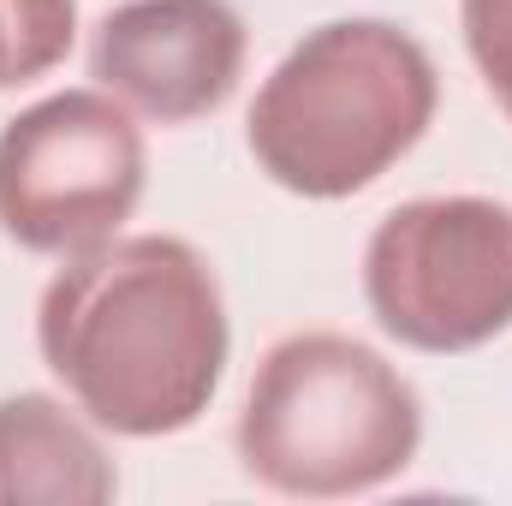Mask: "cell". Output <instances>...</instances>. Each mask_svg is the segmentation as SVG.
Instances as JSON below:
<instances>
[{
  "label": "cell",
  "mask_w": 512,
  "mask_h": 506,
  "mask_svg": "<svg viewBox=\"0 0 512 506\" xmlns=\"http://www.w3.org/2000/svg\"><path fill=\"white\" fill-rule=\"evenodd\" d=\"M36 352L66 399L120 441L191 429L227 376L233 322L209 256L173 233H114L66 256L36 298Z\"/></svg>",
  "instance_id": "cell-1"
},
{
  "label": "cell",
  "mask_w": 512,
  "mask_h": 506,
  "mask_svg": "<svg viewBox=\"0 0 512 506\" xmlns=\"http://www.w3.org/2000/svg\"><path fill=\"white\" fill-rule=\"evenodd\" d=\"M441 108L429 48L393 18H328L256 84L245 149L256 173L304 203H346L393 173Z\"/></svg>",
  "instance_id": "cell-2"
},
{
  "label": "cell",
  "mask_w": 512,
  "mask_h": 506,
  "mask_svg": "<svg viewBox=\"0 0 512 506\" xmlns=\"http://www.w3.org/2000/svg\"><path fill=\"white\" fill-rule=\"evenodd\" d=\"M233 447L268 495H376L423 447V399L376 346L340 328H304L262 352Z\"/></svg>",
  "instance_id": "cell-3"
},
{
  "label": "cell",
  "mask_w": 512,
  "mask_h": 506,
  "mask_svg": "<svg viewBox=\"0 0 512 506\" xmlns=\"http://www.w3.org/2000/svg\"><path fill=\"white\" fill-rule=\"evenodd\" d=\"M149 185V143L102 84L54 90L0 126V233L30 256H84L126 233Z\"/></svg>",
  "instance_id": "cell-4"
},
{
  "label": "cell",
  "mask_w": 512,
  "mask_h": 506,
  "mask_svg": "<svg viewBox=\"0 0 512 506\" xmlns=\"http://www.w3.org/2000/svg\"><path fill=\"white\" fill-rule=\"evenodd\" d=\"M364 304L387 340L423 358L483 352L512 328V203L411 197L364 245Z\"/></svg>",
  "instance_id": "cell-5"
},
{
  "label": "cell",
  "mask_w": 512,
  "mask_h": 506,
  "mask_svg": "<svg viewBox=\"0 0 512 506\" xmlns=\"http://www.w3.org/2000/svg\"><path fill=\"white\" fill-rule=\"evenodd\" d=\"M251 30L233 0H120L90 36V78L137 120L191 126L233 102Z\"/></svg>",
  "instance_id": "cell-6"
},
{
  "label": "cell",
  "mask_w": 512,
  "mask_h": 506,
  "mask_svg": "<svg viewBox=\"0 0 512 506\" xmlns=\"http://www.w3.org/2000/svg\"><path fill=\"white\" fill-rule=\"evenodd\" d=\"M120 471L96 423L54 393H0V506H108Z\"/></svg>",
  "instance_id": "cell-7"
},
{
  "label": "cell",
  "mask_w": 512,
  "mask_h": 506,
  "mask_svg": "<svg viewBox=\"0 0 512 506\" xmlns=\"http://www.w3.org/2000/svg\"><path fill=\"white\" fill-rule=\"evenodd\" d=\"M78 42V0H0V90L48 78Z\"/></svg>",
  "instance_id": "cell-8"
},
{
  "label": "cell",
  "mask_w": 512,
  "mask_h": 506,
  "mask_svg": "<svg viewBox=\"0 0 512 506\" xmlns=\"http://www.w3.org/2000/svg\"><path fill=\"white\" fill-rule=\"evenodd\" d=\"M459 36L483 90L512 120V0H459Z\"/></svg>",
  "instance_id": "cell-9"
}]
</instances>
